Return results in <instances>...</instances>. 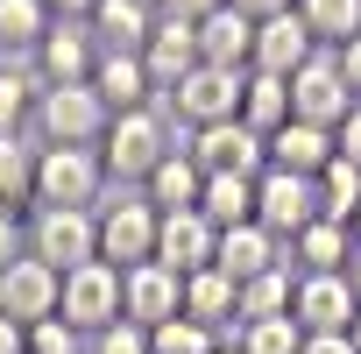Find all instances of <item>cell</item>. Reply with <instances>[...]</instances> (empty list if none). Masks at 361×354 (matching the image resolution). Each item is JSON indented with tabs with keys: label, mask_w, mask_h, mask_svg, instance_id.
Returning <instances> with one entry per match:
<instances>
[{
	"label": "cell",
	"mask_w": 361,
	"mask_h": 354,
	"mask_svg": "<svg viewBox=\"0 0 361 354\" xmlns=\"http://www.w3.org/2000/svg\"><path fill=\"white\" fill-rule=\"evenodd\" d=\"M241 78H248V71H213V64H199V71H185V78L163 92V106L185 121L192 135H199V128H220V121H241Z\"/></svg>",
	"instance_id": "8992f818"
},
{
	"label": "cell",
	"mask_w": 361,
	"mask_h": 354,
	"mask_svg": "<svg viewBox=\"0 0 361 354\" xmlns=\"http://www.w3.org/2000/svg\"><path fill=\"white\" fill-rule=\"evenodd\" d=\"M347 234H354V248H361V213H354V227H347Z\"/></svg>",
	"instance_id": "681fc988"
},
{
	"label": "cell",
	"mask_w": 361,
	"mask_h": 354,
	"mask_svg": "<svg viewBox=\"0 0 361 354\" xmlns=\"http://www.w3.org/2000/svg\"><path fill=\"white\" fill-rule=\"evenodd\" d=\"M241 121L269 142L276 128H290V78H269V71H248L241 78Z\"/></svg>",
	"instance_id": "83f0119b"
},
{
	"label": "cell",
	"mask_w": 361,
	"mask_h": 354,
	"mask_svg": "<svg viewBox=\"0 0 361 354\" xmlns=\"http://www.w3.org/2000/svg\"><path fill=\"white\" fill-rule=\"evenodd\" d=\"M29 255L50 262L57 276L99 262V213H78V206H29Z\"/></svg>",
	"instance_id": "3957f363"
},
{
	"label": "cell",
	"mask_w": 361,
	"mask_h": 354,
	"mask_svg": "<svg viewBox=\"0 0 361 354\" xmlns=\"http://www.w3.org/2000/svg\"><path fill=\"white\" fill-rule=\"evenodd\" d=\"M347 340H354V354H361V312H354V326H347Z\"/></svg>",
	"instance_id": "7dc6e473"
},
{
	"label": "cell",
	"mask_w": 361,
	"mask_h": 354,
	"mask_svg": "<svg viewBox=\"0 0 361 354\" xmlns=\"http://www.w3.org/2000/svg\"><path fill=\"white\" fill-rule=\"evenodd\" d=\"M234 347L241 354H298L305 326L298 319H248V326H234Z\"/></svg>",
	"instance_id": "836d02e7"
},
{
	"label": "cell",
	"mask_w": 361,
	"mask_h": 354,
	"mask_svg": "<svg viewBox=\"0 0 361 354\" xmlns=\"http://www.w3.org/2000/svg\"><path fill=\"white\" fill-rule=\"evenodd\" d=\"M36 156H43L36 135H0V206L8 213L36 206Z\"/></svg>",
	"instance_id": "484cf974"
},
{
	"label": "cell",
	"mask_w": 361,
	"mask_h": 354,
	"mask_svg": "<svg viewBox=\"0 0 361 354\" xmlns=\"http://www.w3.org/2000/svg\"><path fill=\"white\" fill-rule=\"evenodd\" d=\"M340 156L361 170V106H354V114H347V128H340Z\"/></svg>",
	"instance_id": "b9f144b4"
},
{
	"label": "cell",
	"mask_w": 361,
	"mask_h": 354,
	"mask_svg": "<svg viewBox=\"0 0 361 354\" xmlns=\"http://www.w3.org/2000/svg\"><path fill=\"white\" fill-rule=\"evenodd\" d=\"M50 29H57V15L43 8V0H0V57L8 64H29Z\"/></svg>",
	"instance_id": "4316f807"
},
{
	"label": "cell",
	"mask_w": 361,
	"mask_h": 354,
	"mask_svg": "<svg viewBox=\"0 0 361 354\" xmlns=\"http://www.w3.org/2000/svg\"><path fill=\"white\" fill-rule=\"evenodd\" d=\"M142 199H149L156 213H199V199H206V170H199V156H192V149H170V156L142 177Z\"/></svg>",
	"instance_id": "ac0fdd59"
},
{
	"label": "cell",
	"mask_w": 361,
	"mask_h": 354,
	"mask_svg": "<svg viewBox=\"0 0 361 354\" xmlns=\"http://www.w3.org/2000/svg\"><path fill=\"white\" fill-rule=\"evenodd\" d=\"M199 213H206L220 234H227V227H248V220H255V177H206Z\"/></svg>",
	"instance_id": "1f68e13d"
},
{
	"label": "cell",
	"mask_w": 361,
	"mask_h": 354,
	"mask_svg": "<svg viewBox=\"0 0 361 354\" xmlns=\"http://www.w3.org/2000/svg\"><path fill=\"white\" fill-rule=\"evenodd\" d=\"M185 149L199 156V170H206V177H262V170H269V142H262L248 121H220V128H199Z\"/></svg>",
	"instance_id": "30bf717a"
},
{
	"label": "cell",
	"mask_w": 361,
	"mask_h": 354,
	"mask_svg": "<svg viewBox=\"0 0 361 354\" xmlns=\"http://www.w3.org/2000/svg\"><path fill=\"white\" fill-rule=\"evenodd\" d=\"M185 319H199V326H213L220 340H234V326H241V283H234L227 269L185 276Z\"/></svg>",
	"instance_id": "ffe728a7"
},
{
	"label": "cell",
	"mask_w": 361,
	"mask_h": 354,
	"mask_svg": "<svg viewBox=\"0 0 361 354\" xmlns=\"http://www.w3.org/2000/svg\"><path fill=\"white\" fill-rule=\"evenodd\" d=\"M156 227H163V213L135 192V199H106L99 206V262H114V269H142V262H156Z\"/></svg>",
	"instance_id": "52a82bcc"
},
{
	"label": "cell",
	"mask_w": 361,
	"mask_h": 354,
	"mask_svg": "<svg viewBox=\"0 0 361 354\" xmlns=\"http://www.w3.org/2000/svg\"><path fill=\"white\" fill-rule=\"evenodd\" d=\"M354 312H361V298H354L347 269H340V276H298L290 319H298L305 333H347V326H354Z\"/></svg>",
	"instance_id": "2e32d148"
},
{
	"label": "cell",
	"mask_w": 361,
	"mask_h": 354,
	"mask_svg": "<svg viewBox=\"0 0 361 354\" xmlns=\"http://www.w3.org/2000/svg\"><path fill=\"white\" fill-rule=\"evenodd\" d=\"M36 99H43L36 64H8V57H0V135H29Z\"/></svg>",
	"instance_id": "f1b7e54d"
},
{
	"label": "cell",
	"mask_w": 361,
	"mask_h": 354,
	"mask_svg": "<svg viewBox=\"0 0 361 354\" xmlns=\"http://www.w3.org/2000/svg\"><path fill=\"white\" fill-rule=\"evenodd\" d=\"M213 354H241V347H234V340H220V347H213Z\"/></svg>",
	"instance_id": "c3c4849f"
},
{
	"label": "cell",
	"mask_w": 361,
	"mask_h": 354,
	"mask_svg": "<svg viewBox=\"0 0 361 354\" xmlns=\"http://www.w3.org/2000/svg\"><path fill=\"white\" fill-rule=\"evenodd\" d=\"M340 57V71H347V85H354V99H361V36L347 43V50H333Z\"/></svg>",
	"instance_id": "ee69618b"
},
{
	"label": "cell",
	"mask_w": 361,
	"mask_h": 354,
	"mask_svg": "<svg viewBox=\"0 0 361 354\" xmlns=\"http://www.w3.org/2000/svg\"><path fill=\"white\" fill-rule=\"evenodd\" d=\"M0 354H29V326H15L8 312H0Z\"/></svg>",
	"instance_id": "7bdbcfd3"
},
{
	"label": "cell",
	"mask_w": 361,
	"mask_h": 354,
	"mask_svg": "<svg viewBox=\"0 0 361 354\" xmlns=\"http://www.w3.org/2000/svg\"><path fill=\"white\" fill-rule=\"evenodd\" d=\"M298 354H354V340H347V333H305Z\"/></svg>",
	"instance_id": "60d3db41"
},
{
	"label": "cell",
	"mask_w": 361,
	"mask_h": 354,
	"mask_svg": "<svg viewBox=\"0 0 361 354\" xmlns=\"http://www.w3.org/2000/svg\"><path fill=\"white\" fill-rule=\"evenodd\" d=\"M290 298H298V269L290 262L262 269L255 283H241V326L248 319H290Z\"/></svg>",
	"instance_id": "4dcf8cb0"
},
{
	"label": "cell",
	"mask_w": 361,
	"mask_h": 354,
	"mask_svg": "<svg viewBox=\"0 0 361 354\" xmlns=\"http://www.w3.org/2000/svg\"><path fill=\"white\" fill-rule=\"evenodd\" d=\"M85 354H149V333H142L135 319H121V326L92 333V340H85Z\"/></svg>",
	"instance_id": "8d00e7d4"
},
{
	"label": "cell",
	"mask_w": 361,
	"mask_h": 354,
	"mask_svg": "<svg viewBox=\"0 0 361 354\" xmlns=\"http://www.w3.org/2000/svg\"><path fill=\"white\" fill-rule=\"evenodd\" d=\"M43 8H50V15H57V22H85V15H92V8H99V0H43Z\"/></svg>",
	"instance_id": "f6af8a7d"
},
{
	"label": "cell",
	"mask_w": 361,
	"mask_h": 354,
	"mask_svg": "<svg viewBox=\"0 0 361 354\" xmlns=\"http://www.w3.org/2000/svg\"><path fill=\"white\" fill-rule=\"evenodd\" d=\"M22 255H29V213H8V206H0V269L22 262Z\"/></svg>",
	"instance_id": "74e56055"
},
{
	"label": "cell",
	"mask_w": 361,
	"mask_h": 354,
	"mask_svg": "<svg viewBox=\"0 0 361 354\" xmlns=\"http://www.w3.org/2000/svg\"><path fill=\"white\" fill-rule=\"evenodd\" d=\"M213 255H220V227L206 213H163V227H156V262L163 269L199 276V269H213Z\"/></svg>",
	"instance_id": "5bb4252c"
},
{
	"label": "cell",
	"mask_w": 361,
	"mask_h": 354,
	"mask_svg": "<svg viewBox=\"0 0 361 354\" xmlns=\"http://www.w3.org/2000/svg\"><path fill=\"white\" fill-rule=\"evenodd\" d=\"M213 347H220V333L199 326V319H170V326L149 333V354H213Z\"/></svg>",
	"instance_id": "e575fe53"
},
{
	"label": "cell",
	"mask_w": 361,
	"mask_h": 354,
	"mask_svg": "<svg viewBox=\"0 0 361 354\" xmlns=\"http://www.w3.org/2000/svg\"><path fill=\"white\" fill-rule=\"evenodd\" d=\"M312 57H319V43H312V29H305V15H298V8H290V15H269V22H255V64H248V71L298 78Z\"/></svg>",
	"instance_id": "9a60e30c"
},
{
	"label": "cell",
	"mask_w": 361,
	"mask_h": 354,
	"mask_svg": "<svg viewBox=\"0 0 361 354\" xmlns=\"http://www.w3.org/2000/svg\"><path fill=\"white\" fill-rule=\"evenodd\" d=\"M354 106H361V99H354V85H347V71H340V57H333V50H319V57L290 78V121H305V128L340 135Z\"/></svg>",
	"instance_id": "5b68a950"
},
{
	"label": "cell",
	"mask_w": 361,
	"mask_h": 354,
	"mask_svg": "<svg viewBox=\"0 0 361 354\" xmlns=\"http://www.w3.org/2000/svg\"><path fill=\"white\" fill-rule=\"evenodd\" d=\"M170 121L149 106V114H114L106 135H99V163H106V185H135L142 192V177L170 156Z\"/></svg>",
	"instance_id": "6da1fadb"
},
{
	"label": "cell",
	"mask_w": 361,
	"mask_h": 354,
	"mask_svg": "<svg viewBox=\"0 0 361 354\" xmlns=\"http://www.w3.org/2000/svg\"><path fill=\"white\" fill-rule=\"evenodd\" d=\"M121 319H135L142 333L185 319V276L163 269V262H142V269H121Z\"/></svg>",
	"instance_id": "8fae6325"
},
{
	"label": "cell",
	"mask_w": 361,
	"mask_h": 354,
	"mask_svg": "<svg viewBox=\"0 0 361 354\" xmlns=\"http://www.w3.org/2000/svg\"><path fill=\"white\" fill-rule=\"evenodd\" d=\"M57 319L78 326L85 340L106 333V326H121V269H114V262H85V269H71V276H64V305H57Z\"/></svg>",
	"instance_id": "9c48e42d"
},
{
	"label": "cell",
	"mask_w": 361,
	"mask_h": 354,
	"mask_svg": "<svg viewBox=\"0 0 361 354\" xmlns=\"http://www.w3.org/2000/svg\"><path fill=\"white\" fill-rule=\"evenodd\" d=\"M333 156H340V135H326V128H305V121H290V128H276V135H269V170L319 177Z\"/></svg>",
	"instance_id": "d4e9b609"
},
{
	"label": "cell",
	"mask_w": 361,
	"mask_h": 354,
	"mask_svg": "<svg viewBox=\"0 0 361 354\" xmlns=\"http://www.w3.org/2000/svg\"><path fill=\"white\" fill-rule=\"evenodd\" d=\"M106 121H114V114H106V99H99L92 85H43L29 135H36L43 149H99Z\"/></svg>",
	"instance_id": "7a4b0ae2"
},
{
	"label": "cell",
	"mask_w": 361,
	"mask_h": 354,
	"mask_svg": "<svg viewBox=\"0 0 361 354\" xmlns=\"http://www.w3.org/2000/svg\"><path fill=\"white\" fill-rule=\"evenodd\" d=\"M220 8H227V0H156V15H170V22H192V29H199L206 15H220Z\"/></svg>",
	"instance_id": "f35d334b"
},
{
	"label": "cell",
	"mask_w": 361,
	"mask_h": 354,
	"mask_svg": "<svg viewBox=\"0 0 361 354\" xmlns=\"http://www.w3.org/2000/svg\"><path fill=\"white\" fill-rule=\"evenodd\" d=\"M199 64H213V71H248V64H255V22L234 15V8L206 15V22H199Z\"/></svg>",
	"instance_id": "7402d4cb"
},
{
	"label": "cell",
	"mask_w": 361,
	"mask_h": 354,
	"mask_svg": "<svg viewBox=\"0 0 361 354\" xmlns=\"http://www.w3.org/2000/svg\"><path fill=\"white\" fill-rule=\"evenodd\" d=\"M99 57H106V50L92 43V29H85V22H57V29L36 43V57H29V64H36V78H43V85H92Z\"/></svg>",
	"instance_id": "4fadbf2b"
},
{
	"label": "cell",
	"mask_w": 361,
	"mask_h": 354,
	"mask_svg": "<svg viewBox=\"0 0 361 354\" xmlns=\"http://www.w3.org/2000/svg\"><path fill=\"white\" fill-rule=\"evenodd\" d=\"M234 15H248V22H269V15H290L298 0H227Z\"/></svg>",
	"instance_id": "ab89813d"
},
{
	"label": "cell",
	"mask_w": 361,
	"mask_h": 354,
	"mask_svg": "<svg viewBox=\"0 0 361 354\" xmlns=\"http://www.w3.org/2000/svg\"><path fill=\"white\" fill-rule=\"evenodd\" d=\"M283 262H290L298 276H340V269L354 262V234H347L340 220H312L298 241H283Z\"/></svg>",
	"instance_id": "d6986e66"
},
{
	"label": "cell",
	"mask_w": 361,
	"mask_h": 354,
	"mask_svg": "<svg viewBox=\"0 0 361 354\" xmlns=\"http://www.w3.org/2000/svg\"><path fill=\"white\" fill-rule=\"evenodd\" d=\"M142 64H149V78H156V92H170L185 71H199V29L192 22H170V15H156V29H149V50H142Z\"/></svg>",
	"instance_id": "44dd1931"
},
{
	"label": "cell",
	"mask_w": 361,
	"mask_h": 354,
	"mask_svg": "<svg viewBox=\"0 0 361 354\" xmlns=\"http://www.w3.org/2000/svg\"><path fill=\"white\" fill-rule=\"evenodd\" d=\"M92 92L106 99V114H149V106L163 99L142 57H99V71H92Z\"/></svg>",
	"instance_id": "603a6c76"
},
{
	"label": "cell",
	"mask_w": 361,
	"mask_h": 354,
	"mask_svg": "<svg viewBox=\"0 0 361 354\" xmlns=\"http://www.w3.org/2000/svg\"><path fill=\"white\" fill-rule=\"evenodd\" d=\"M319 213L340 220V227H354V213H361V170H354L347 156H333V163L319 170Z\"/></svg>",
	"instance_id": "d6a6232c"
},
{
	"label": "cell",
	"mask_w": 361,
	"mask_h": 354,
	"mask_svg": "<svg viewBox=\"0 0 361 354\" xmlns=\"http://www.w3.org/2000/svg\"><path fill=\"white\" fill-rule=\"evenodd\" d=\"M255 220L276 234V241H298L319 213V177H290V170H262L255 177Z\"/></svg>",
	"instance_id": "ba28073f"
},
{
	"label": "cell",
	"mask_w": 361,
	"mask_h": 354,
	"mask_svg": "<svg viewBox=\"0 0 361 354\" xmlns=\"http://www.w3.org/2000/svg\"><path fill=\"white\" fill-rule=\"evenodd\" d=\"M283 262V241L262 227V220H248V227H227L220 234V255H213V269H227L234 283H255L262 269H276Z\"/></svg>",
	"instance_id": "cb8c5ba5"
},
{
	"label": "cell",
	"mask_w": 361,
	"mask_h": 354,
	"mask_svg": "<svg viewBox=\"0 0 361 354\" xmlns=\"http://www.w3.org/2000/svg\"><path fill=\"white\" fill-rule=\"evenodd\" d=\"M298 15H305L319 50H347L361 36V0H298Z\"/></svg>",
	"instance_id": "f546056e"
},
{
	"label": "cell",
	"mask_w": 361,
	"mask_h": 354,
	"mask_svg": "<svg viewBox=\"0 0 361 354\" xmlns=\"http://www.w3.org/2000/svg\"><path fill=\"white\" fill-rule=\"evenodd\" d=\"M29 354H85V333L64 319H43V326H29Z\"/></svg>",
	"instance_id": "d590c367"
},
{
	"label": "cell",
	"mask_w": 361,
	"mask_h": 354,
	"mask_svg": "<svg viewBox=\"0 0 361 354\" xmlns=\"http://www.w3.org/2000/svg\"><path fill=\"white\" fill-rule=\"evenodd\" d=\"M36 206L99 213L106 206V163H99V149H43L36 156Z\"/></svg>",
	"instance_id": "277c9868"
},
{
	"label": "cell",
	"mask_w": 361,
	"mask_h": 354,
	"mask_svg": "<svg viewBox=\"0 0 361 354\" xmlns=\"http://www.w3.org/2000/svg\"><path fill=\"white\" fill-rule=\"evenodd\" d=\"M347 283H354V298H361V248H354V262H347Z\"/></svg>",
	"instance_id": "bcb514c9"
},
{
	"label": "cell",
	"mask_w": 361,
	"mask_h": 354,
	"mask_svg": "<svg viewBox=\"0 0 361 354\" xmlns=\"http://www.w3.org/2000/svg\"><path fill=\"white\" fill-rule=\"evenodd\" d=\"M92 43L106 57H142L149 50V29H156V0H99V8L85 15Z\"/></svg>",
	"instance_id": "e0dca14e"
},
{
	"label": "cell",
	"mask_w": 361,
	"mask_h": 354,
	"mask_svg": "<svg viewBox=\"0 0 361 354\" xmlns=\"http://www.w3.org/2000/svg\"><path fill=\"white\" fill-rule=\"evenodd\" d=\"M57 305H64V276L50 262L22 255V262L0 269V312H8L15 326H43V319H57Z\"/></svg>",
	"instance_id": "7c38bea8"
}]
</instances>
